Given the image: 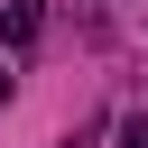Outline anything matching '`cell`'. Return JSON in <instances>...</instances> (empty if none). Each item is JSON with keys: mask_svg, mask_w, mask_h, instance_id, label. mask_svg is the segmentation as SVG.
Segmentation results:
<instances>
[{"mask_svg": "<svg viewBox=\"0 0 148 148\" xmlns=\"http://www.w3.org/2000/svg\"><path fill=\"white\" fill-rule=\"evenodd\" d=\"M0 28H9V46H37V0H9V18H0Z\"/></svg>", "mask_w": 148, "mask_h": 148, "instance_id": "cell-1", "label": "cell"}, {"mask_svg": "<svg viewBox=\"0 0 148 148\" xmlns=\"http://www.w3.org/2000/svg\"><path fill=\"white\" fill-rule=\"evenodd\" d=\"M0 102H9V74H0Z\"/></svg>", "mask_w": 148, "mask_h": 148, "instance_id": "cell-2", "label": "cell"}]
</instances>
